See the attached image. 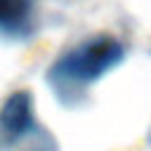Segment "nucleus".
I'll return each mask as SVG.
<instances>
[{
	"instance_id": "nucleus-1",
	"label": "nucleus",
	"mask_w": 151,
	"mask_h": 151,
	"mask_svg": "<svg viewBox=\"0 0 151 151\" xmlns=\"http://www.w3.org/2000/svg\"><path fill=\"white\" fill-rule=\"evenodd\" d=\"M123 54L125 50L116 38L97 35L92 40L76 45L64 57H59L57 64L50 68V80L61 90L90 85L97 78H101L106 71H111L116 64H120Z\"/></svg>"
},
{
	"instance_id": "nucleus-2",
	"label": "nucleus",
	"mask_w": 151,
	"mask_h": 151,
	"mask_svg": "<svg viewBox=\"0 0 151 151\" xmlns=\"http://www.w3.org/2000/svg\"><path fill=\"white\" fill-rule=\"evenodd\" d=\"M33 127V97L31 92H14L0 109V134L5 142H17Z\"/></svg>"
},
{
	"instance_id": "nucleus-3",
	"label": "nucleus",
	"mask_w": 151,
	"mask_h": 151,
	"mask_svg": "<svg viewBox=\"0 0 151 151\" xmlns=\"http://www.w3.org/2000/svg\"><path fill=\"white\" fill-rule=\"evenodd\" d=\"M31 5L28 0H0V31L24 33L28 26Z\"/></svg>"
}]
</instances>
